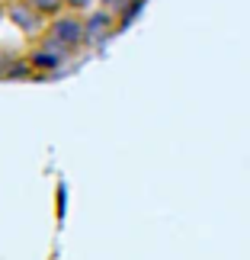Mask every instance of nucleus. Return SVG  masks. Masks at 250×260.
I'll return each instance as SVG.
<instances>
[{
  "mask_svg": "<svg viewBox=\"0 0 250 260\" xmlns=\"http://www.w3.org/2000/svg\"><path fill=\"white\" fill-rule=\"evenodd\" d=\"M26 58H29V64H32V71H35V74H52V71H61L64 61H67L71 55L61 52L58 45H52L48 39H39V45H35V48H29Z\"/></svg>",
  "mask_w": 250,
  "mask_h": 260,
  "instance_id": "obj_4",
  "label": "nucleus"
},
{
  "mask_svg": "<svg viewBox=\"0 0 250 260\" xmlns=\"http://www.w3.org/2000/svg\"><path fill=\"white\" fill-rule=\"evenodd\" d=\"M0 16H4V4H0Z\"/></svg>",
  "mask_w": 250,
  "mask_h": 260,
  "instance_id": "obj_7",
  "label": "nucleus"
},
{
  "mask_svg": "<svg viewBox=\"0 0 250 260\" xmlns=\"http://www.w3.org/2000/svg\"><path fill=\"white\" fill-rule=\"evenodd\" d=\"M42 39H48L52 45H58L67 55H74V52H81V48L90 45L87 23H84L81 13H61V16H55L52 23L45 26V36Z\"/></svg>",
  "mask_w": 250,
  "mask_h": 260,
  "instance_id": "obj_1",
  "label": "nucleus"
},
{
  "mask_svg": "<svg viewBox=\"0 0 250 260\" xmlns=\"http://www.w3.org/2000/svg\"><path fill=\"white\" fill-rule=\"evenodd\" d=\"M4 16H7V23L13 26L16 32H23V36H39V39L45 36L48 19L39 13V10L29 4V0H4Z\"/></svg>",
  "mask_w": 250,
  "mask_h": 260,
  "instance_id": "obj_2",
  "label": "nucleus"
},
{
  "mask_svg": "<svg viewBox=\"0 0 250 260\" xmlns=\"http://www.w3.org/2000/svg\"><path fill=\"white\" fill-rule=\"evenodd\" d=\"M96 7H99V0H64L67 13H81V16H87L90 10H96Z\"/></svg>",
  "mask_w": 250,
  "mask_h": 260,
  "instance_id": "obj_6",
  "label": "nucleus"
},
{
  "mask_svg": "<svg viewBox=\"0 0 250 260\" xmlns=\"http://www.w3.org/2000/svg\"><path fill=\"white\" fill-rule=\"evenodd\" d=\"M29 4H32V7L39 10V13H42V16L48 19V23H52L55 16L67 13V10H64V0H29Z\"/></svg>",
  "mask_w": 250,
  "mask_h": 260,
  "instance_id": "obj_5",
  "label": "nucleus"
},
{
  "mask_svg": "<svg viewBox=\"0 0 250 260\" xmlns=\"http://www.w3.org/2000/svg\"><path fill=\"white\" fill-rule=\"evenodd\" d=\"M84 23H87V39H90V45H106L109 39H113L119 29H122V23H119V16L113 13V10H106V7H96V10H90V13L84 16Z\"/></svg>",
  "mask_w": 250,
  "mask_h": 260,
  "instance_id": "obj_3",
  "label": "nucleus"
}]
</instances>
